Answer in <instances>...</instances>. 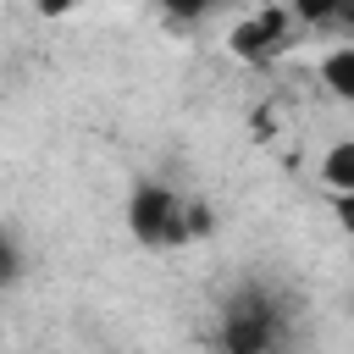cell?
I'll use <instances>...</instances> for the list:
<instances>
[{"label": "cell", "instance_id": "obj_6", "mask_svg": "<svg viewBox=\"0 0 354 354\" xmlns=\"http://www.w3.org/2000/svg\"><path fill=\"white\" fill-rule=\"evenodd\" d=\"M288 11L310 28H326V22H348V0H288Z\"/></svg>", "mask_w": 354, "mask_h": 354}, {"label": "cell", "instance_id": "obj_1", "mask_svg": "<svg viewBox=\"0 0 354 354\" xmlns=\"http://www.w3.org/2000/svg\"><path fill=\"white\" fill-rule=\"evenodd\" d=\"M127 232L144 249L183 243L188 238V205H183V194L166 188V183H155V177L133 183V194H127Z\"/></svg>", "mask_w": 354, "mask_h": 354}, {"label": "cell", "instance_id": "obj_3", "mask_svg": "<svg viewBox=\"0 0 354 354\" xmlns=\"http://www.w3.org/2000/svg\"><path fill=\"white\" fill-rule=\"evenodd\" d=\"M277 50H282V22H277V17H249V22L232 28V55H238V61L266 66Z\"/></svg>", "mask_w": 354, "mask_h": 354}, {"label": "cell", "instance_id": "obj_4", "mask_svg": "<svg viewBox=\"0 0 354 354\" xmlns=\"http://www.w3.org/2000/svg\"><path fill=\"white\" fill-rule=\"evenodd\" d=\"M321 183H326L337 199L354 194V138H337V144L321 155Z\"/></svg>", "mask_w": 354, "mask_h": 354}, {"label": "cell", "instance_id": "obj_2", "mask_svg": "<svg viewBox=\"0 0 354 354\" xmlns=\"http://www.w3.org/2000/svg\"><path fill=\"white\" fill-rule=\"evenodd\" d=\"M277 343H282V315H277V304H271L260 288L238 293V299L227 304V315H221V348H232V354H266V348H277Z\"/></svg>", "mask_w": 354, "mask_h": 354}, {"label": "cell", "instance_id": "obj_9", "mask_svg": "<svg viewBox=\"0 0 354 354\" xmlns=\"http://www.w3.org/2000/svg\"><path fill=\"white\" fill-rule=\"evenodd\" d=\"M33 11L39 17H66V11H77V0H33Z\"/></svg>", "mask_w": 354, "mask_h": 354}, {"label": "cell", "instance_id": "obj_8", "mask_svg": "<svg viewBox=\"0 0 354 354\" xmlns=\"http://www.w3.org/2000/svg\"><path fill=\"white\" fill-rule=\"evenodd\" d=\"M155 6H160L166 17H183V22H194V17H205L216 0H155Z\"/></svg>", "mask_w": 354, "mask_h": 354}, {"label": "cell", "instance_id": "obj_5", "mask_svg": "<svg viewBox=\"0 0 354 354\" xmlns=\"http://www.w3.org/2000/svg\"><path fill=\"white\" fill-rule=\"evenodd\" d=\"M321 83L337 100H354V44H332L321 55Z\"/></svg>", "mask_w": 354, "mask_h": 354}, {"label": "cell", "instance_id": "obj_7", "mask_svg": "<svg viewBox=\"0 0 354 354\" xmlns=\"http://www.w3.org/2000/svg\"><path fill=\"white\" fill-rule=\"evenodd\" d=\"M17 277H22V249H17V243L0 232V288H11Z\"/></svg>", "mask_w": 354, "mask_h": 354}]
</instances>
